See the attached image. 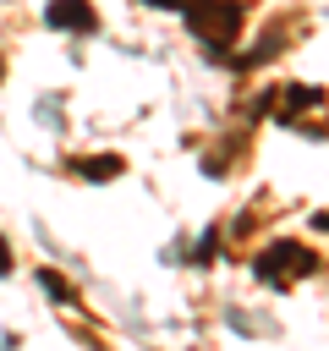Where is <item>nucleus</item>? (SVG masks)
<instances>
[{
    "instance_id": "f257e3e1",
    "label": "nucleus",
    "mask_w": 329,
    "mask_h": 351,
    "mask_svg": "<svg viewBox=\"0 0 329 351\" xmlns=\"http://www.w3.org/2000/svg\"><path fill=\"white\" fill-rule=\"evenodd\" d=\"M192 38L208 49V55H225L236 38H241V22H247V5L241 0H186L181 5Z\"/></svg>"
},
{
    "instance_id": "f03ea898",
    "label": "nucleus",
    "mask_w": 329,
    "mask_h": 351,
    "mask_svg": "<svg viewBox=\"0 0 329 351\" xmlns=\"http://www.w3.org/2000/svg\"><path fill=\"white\" fill-rule=\"evenodd\" d=\"M318 269V252L307 247V241H291V236H280V241H269L258 258H252V274L269 285V291H291L302 274H313Z\"/></svg>"
},
{
    "instance_id": "7ed1b4c3",
    "label": "nucleus",
    "mask_w": 329,
    "mask_h": 351,
    "mask_svg": "<svg viewBox=\"0 0 329 351\" xmlns=\"http://www.w3.org/2000/svg\"><path fill=\"white\" fill-rule=\"evenodd\" d=\"M44 27H55V33H93L99 11L88 0H49L44 5Z\"/></svg>"
},
{
    "instance_id": "20e7f679",
    "label": "nucleus",
    "mask_w": 329,
    "mask_h": 351,
    "mask_svg": "<svg viewBox=\"0 0 329 351\" xmlns=\"http://www.w3.org/2000/svg\"><path fill=\"white\" fill-rule=\"evenodd\" d=\"M318 104H324V88L291 82V88L280 93V110H274V121H280L285 132H296V126H302V110H318Z\"/></svg>"
},
{
    "instance_id": "39448f33",
    "label": "nucleus",
    "mask_w": 329,
    "mask_h": 351,
    "mask_svg": "<svg viewBox=\"0 0 329 351\" xmlns=\"http://www.w3.org/2000/svg\"><path fill=\"white\" fill-rule=\"evenodd\" d=\"M126 170V159L121 154H93V159H71V176L77 181H115Z\"/></svg>"
},
{
    "instance_id": "423d86ee",
    "label": "nucleus",
    "mask_w": 329,
    "mask_h": 351,
    "mask_svg": "<svg viewBox=\"0 0 329 351\" xmlns=\"http://www.w3.org/2000/svg\"><path fill=\"white\" fill-rule=\"evenodd\" d=\"M38 285H44V291H49L60 307H77V285H71L66 274H55V269H38Z\"/></svg>"
},
{
    "instance_id": "0eeeda50",
    "label": "nucleus",
    "mask_w": 329,
    "mask_h": 351,
    "mask_svg": "<svg viewBox=\"0 0 329 351\" xmlns=\"http://www.w3.org/2000/svg\"><path fill=\"white\" fill-rule=\"evenodd\" d=\"M214 252H219V225H208V230L197 236V247H192V263H214Z\"/></svg>"
},
{
    "instance_id": "6e6552de",
    "label": "nucleus",
    "mask_w": 329,
    "mask_h": 351,
    "mask_svg": "<svg viewBox=\"0 0 329 351\" xmlns=\"http://www.w3.org/2000/svg\"><path fill=\"white\" fill-rule=\"evenodd\" d=\"M143 5H154V11H181L186 0H143Z\"/></svg>"
},
{
    "instance_id": "1a4fd4ad",
    "label": "nucleus",
    "mask_w": 329,
    "mask_h": 351,
    "mask_svg": "<svg viewBox=\"0 0 329 351\" xmlns=\"http://www.w3.org/2000/svg\"><path fill=\"white\" fill-rule=\"evenodd\" d=\"M0 274H11V247H5V236H0Z\"/></svg>"
},
{
    "instance_id": "9d476101",
    "label": "nucleus",
    "mask_w": 329,
    "mask_h": 351,
    "mask_svg": "<svg viewBox=\"0 0 329 351\" xmlns=\"http://www.w3.org/2000/svg\"><path fill=\"white\" fill-rule=\"evenodd\" d=\"M313 225H318V230H329V208H324V214H313Z\"/></svg>"
},
{
    "instance_id": "9b49d317",
    "label": "nucleus",
    "mask_w": 329,
    "mask_h": 351,
    "mask_svg": "<svg viewBox=\"0 0 329 351\" xmlns=\"http://www.w3.org/2000/svg\"><path fill=\"white\" fill-rule=\"evenodd\" d=\"M0 77H5V60H0Z\"/></svg>"
}]
</instances>
